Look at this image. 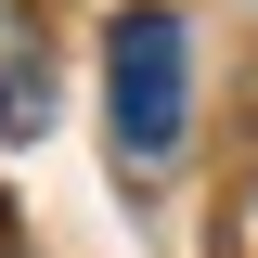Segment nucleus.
Instances as JSON below:
<instances>
[{
  "instance_id": "nucleus-1",
  "label": "nucleus",
  "mask_w": 258,
  "mask_h": 258,
  "mask_svg": "<svg viewBox=\"0 0 258 258\" xmlns=\"http://www.w3.org/2000/svg\"><path fill=\"white\" fill-rule=\"evenodd\" d=\"M181 116H194V39L168 0H129L103 26V129H116L129 168H168L181 155Z\"/></svg>"
},
{
  "instance_id": "nucleus-2",
  "label": "nucleus",
  "mask_w": 258,
  "mask_h": 258,
  "mask_svg": "<svg viewBox=\"0 0 258 258\" xmlns=\"http://www.w3.org/2000/svg\"><path fill=\"white\" fill-rule=\"evenodd\" d=\"M52 129V52H39V26L0 0V142H39Z\"/></svg>"
}]
</instances>
